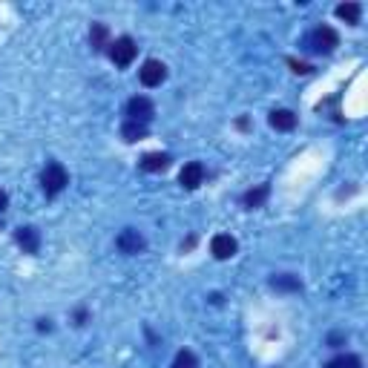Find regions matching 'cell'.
<instances>
[{
    "label": "cell",
    "mask_w": 368,
    "mask_h": 368,
    "mask_svg": "<svg viewBox=\"0 0 368 368\" xmlns=\"http://www.w3.org/2000/svg\"><path fill=\"white\" fill-rule=\"evenodd\" d=\"M107 55H109V61H113L116 67H130V63L136 61V55H138V46H136L133 38L121 35V38H116V41H109Z\"/></svg>",
    "instance_id": "obj_3"
},
{
    "label": "cell",
    "mask_w": 368,
    "mask_h": 368,
    "mask_svg": "<svg viewBox=\"0 0 368 368\" xmlns=\"http://www.w3.org/2000/svg\"><path fill=\"white\" fill-rule=\"evenodd\" d=\"M268 121H270V127H274V130L291 133L294 127H296V113H294V109H274Z\"/></svg>",
    "instance_id": "obj_10"
},
{
    "label": "cell",
    "mask_w": 368,
    "mask_h": 368,
    "mask_svg": "<svg viewBox=\"0 0 368 368\" xmlns=\"http://www.w3.org/2000/svg\"><path fill=\"white\" fill-rule=\"evenodd\" d=\"M202 182H204V164L202 162H187L179 173V184L187 187V190H196Z\"/></svg>",
    "instance_id": "obj_8"
},
{
    "label": "cell",
    "mask_w": 368,
    "mask_h": 368,
    "mask_svg": "<svg viewBox=\"0 0 368 368\" xmlns=\"http://www.w3.org/2000/svg\"><path fill=\"white\" fill-rule=\"evenodd\" d=\"M138 78H141V84H144V87H162V84H164V78H167V67H164L162 61L150 58V61H144V63H141Z\"/></svg>",
    "instance_id": "obj_5"
},
{
    "label": "cell",
    "mask_w": 368,
    "mask_h": 368,
    "mask_svg": "<svg viewBox=\"0 0 368 368\" xmlns=\"http://www.w3.org/2000/svg\"><path fill=\"white\" fill-rule=\"evenodd\" d=\"M236 250H239V242L230 236V233H219V236H213V242H210V253L216 256V259H230V256H236Z\"/></svg>",
    "instance_id": "obj_7"
},
{
    "label": "cell",
    "mask_w": 368,
    "mask_h": 368,
    "mask_svg": "<svg viewBox=\"0 0 368 368\" xmlns=\"http://www.w3.org/2000/svg\"><path fill=\"white\" fill-rule=\"evenodd\" d=\"M167 164H170V155H167V153H147V155L141 158L138 167H141L144 173H158V170H164Z\"/></svg>",
    "instance_id": "obj_11"
},
{
    "label": "cell",
    "mask_w": 368,
    "mask_h": 368,
    "mask_svg": "<svg viewBox=\"0 0 368 368\" xmlns=\"http://www.w3.org/2000/svg\"><path fill=\"white\" fill-rule=\"evenodd\" d=\"M170 368H199V360H196L193 351L182 348L179 354H175V360H173V365H170Z\"/></svg>",
    "instance_id": "obj_18"
},
{
    "label": "cell",
    "mask_w": 368,
    "mask_h": 368,
    "mask_svg": "<svg viewBox=\"0 0 368 368\" xmlns=\"http://www.w3.org/2000/svg\"><path fill=\"white\" fill-rule=\"evenodd\" d=\"M6 207H9V196L3 193V190H0V213H3V210H6Z\"/></svg>",
    "instance_id": "obj_21"
},
{
    "label": "cell",
    "mask_w": 368,
    "mask_h": 368,
    "mask_svg": "<svg viewBox=\"0 0 368 368\" xmlns=\"http://www.w3.org/2000/svg\"><path fill=\"white\" fill-rule=\"evenodd\" d=\"M268 193H270V184H259L256 190H248V193L242 196V202H245L248 210H253V207H262V204H265Z\"/></svg>",
    "instance_id": "obj_14"
},
{
    "label": "cell",
    "mask_w": 368,
    "mask_h": 368,
    "mask_svg": "<svg viewBox=\"0 0 368 368\" xmlns=\"http://www.w3.org/2000/svg\"><path fill=\"white\" fill-rule=\"evenodd\" d=\"M67 184H69V173H67V167H63L61 162H50L43 167V173H41V190H43L46 199L61 196L63 190H67Z\"/></svg>",
    "instance_id": "obj_1"
},
{
    "label": "cell",
    "mask_w": 368,
    "mask_h": 368,
    "mask_svg": "<svg viewBox=\"0 0 368 368\" xmlns=\"http://www.w3.org/2000/svg\"><path fill=\"white\" fill-rule=\"evenodd\" d=\"M14 242L23 248V253H38L41 250V230L32 228V225L18 228V230H14Z\"/></svg>",
    "instance_id": "obj_9"
},
{
    "label": "cell",
    "mask_w": 368,
    "mask_h": 368,
    "mask_svg": "<svg viewBox=\"0 0 368 368\" xmlns=\"http://www.w3.org/2000/svg\"><path fill=\"white\" fill-rule=\"evenodd\" d=\"M360 14H362V6L360 3H340L337 6V18L351 23V26H357L360 23Z\"/></svg>",
    "instance_id": "obj_16"
},
{
    "label": "cell",
    "mask_w": 368,
    "mask_h": 368,
    "mask_svg": "<svg viewBox=\"0 0 368 368\" xmlns=\"http://www.w3.org/2000/svg\"><path fill=\"white\" fill-rule=\"evenodd\" d=\"M116 245H118V250L121 253H127V256H136V253H141L144 250V236L136 230V228H124L121 233H118V239H116Z\"/></svg>",
    "instance_id": "obj_6"
},
{
    "label": "cell",
    "mask_w": 368,
    "mask_h": 368,
    "mask_svg": "<svg viewBox=\"0 0 368 368\" xmlns=\"http://www.w3.org/2000/svg\"><path fill=\"white\" fill-rule=\"evenodd\" d=\"M270 288H274V291H302V282L294 274H279L270 279Z\"/></svg>",
    "instance_id": "obj_15"
},
{
    "label": "cell",
    "mask_w": 368,
    "mask_h": 368,
    "mask_svg": "<svg viewBox=\"0 0 368 368\" xmlns=\"http://www.w3.org/2000/svg\"><path fill=\"white\" fill-rule=\"evenodd\" d=\"M291 67H294V72H302V75H305V72H311V67H308V63H296V61H291Z\"/></svg>",
    "instance_id": "obj_19"
},
{
    "label": "cell",
    "mask_w": 368,
    "mask_h": 368,
    "mask_svg": "<svg viewBox=\"0 0 368 368\" xmlns=\"http://www.w3.org/2000/svg\"><path fill=\"white\" fill-rule=\"evenodd\" d=\"M155 116V107L147 95H136V98L127 101V121H141V124H150Z\"/></svg>",
    "instance_id": "obj_4"
},
{
    "label": "cell",
    "mask_w": 368,
    "mask_h": 368,
    "mask_svg": "<svg viewBox=\"0 0 368 368\" xmlns=\"http://www.w3.org/2000/svg\"><path fill=\"white\" fill-rule=\"evenodd\" d=\"M121 138L124 141H141V138H147V124H141V121H124L121 127Z\"/></svg>",
    "instance_id": "obj_13"
},
{
    "label": "cell",
    "mask_w": 368,
    "mask_h": 368,
    "mask_svg": "<svg viewBox=\"0 0 368 368\" xmlns=\"http://www.w3.org/2000/svg\"><path fill=\"white\" fill-rule=\"evenodd\" d=\"M325 368H362V360L357 354H340V357L328 360Z\"/></svg>",
    "instance_id": "obj_17"
},
{
    "label": "cell",
    "mask_w": 368,
    "mask_h": 368,
    "mask_svg": "<svg viewBox=\"0 0 368 368\" xmlns=\"http://www.w3.org/2000/svg\"><path fill=\"white\" fill-rule=\"evenodd\" d=\"M337 46H340V35L331 26H316L305 38V50H311L316 55H328V52L337 50Z\"/></svg>",
    "instance_id": "obj_2"
},
{
    "label": "cell",
    "mask_w": 368,
    "mask_h": 368,
    "mask_svg": "<svg viewBox=\"0 0 368 368\" xmlns=\"http://www.w3.org/2000/svg\"><path fill=\"white\" fill-rule=\"evenodd\" d=\"M343 340H345V337H343V334H331V337H328V343H331L334 348H337V345H340Z\"/></svg>",
    "instance_id": "obj_20"
},
{
    "label": "cell",
    "mask_w": 368,
    "mask_h": 368,
    "mask_svg": "<svg viewBox=\"0 0 368 368\" xmlns=\"http://www.w3.org/2000/svg\"><path fill=\"white\" fill-rule=\"evenodd\" d=\"M89 43H92L95 52L107 50V46H109V29H107V23H92V29H89Z\"/></svg>",
    "instance_id": "obj_12"
}]
</instances>
